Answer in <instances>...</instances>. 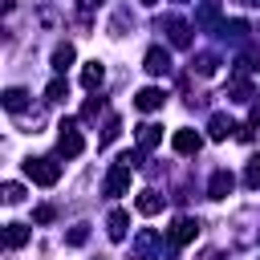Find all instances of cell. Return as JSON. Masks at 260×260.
Instances as JSON below:
<instances>
[{"mask_svg":"<svg viewBox=\"0 0 260 260\" xmlns=\"http://www.w3.org/2000/svg\"><path fill=\"white\" fill-rule=\"evenodd\" d=\"M134 207H138V211H142V215H158V211H162V199H158V195H154V191H142V195H138V203H134Z\"/></svg>","mask_w":260,"mask_h":260,"instance_id":"9","label":"cell"},{"mask_svg":"<svg viewBox=\"0 0 260 260\" xmlns=\"http://www.w3.org/2000/svg\"><path fill=\"white\" fill-rule=\"evenodd\" d=\"M53 219V207H37V223H49Z\"/></svg>","mask_w":260,"mask_h":260,"instance_id":"20","label":"cell"},{"mask_svg":"<svg viewBox=\"0 0 260 260\" xmlns=\"http://www.w3.org/2000/svg\"><path fill=\"white\" fill-rule=\"evenodd\" d=\"M244 4H260V0H244Z\"/></svg>","mask_w":260,"mask_h":260,"instance_id":"22","label":"cell"},{"mask_svg":"<svg viewBox=\"0 0 260 260\" xmlns=\"http://www.w3.org/2000/svg\"><path fill=\"white\" fill-rule=\"evenodd\" d=\"M4 244H8V248H20V244H28V228H24V223H8V232H4Z\"/></svg>","mask_w":260,"mask_h":260,"instance_id":"11","label":"cell"},{"mask_svg":"<svg viewBox=\"0 0 260 260\" xmlns=\"http://www.w3.org/2000/svg\"><path fill=\"white\" fill-rule=\"evenodd\" d=\"M20 199H24V187L20 183H8L4 187V203H20Z\"/></svg>","mask_w":260,"mask_h":260,"instance_id":"17","label":"cell"},{"mask_svg":"<svg viewBox=\"0 0 260 260\" xmlns=\"http://www.w3.org/2000/svg\"><path fill=\"white\" fill-rule=\"evenodd\" d=\"M45 93H49L53 102H61V98H65V81H61V77H57V81H49V89H45Z\"/></svg>","mask_w":260,"mask_h":260,"instance_id":"18","label":"cell"},{"mask_svg":"<svg viewBox=\"0 0 260 260\" xmlns=\"http://www.w3.org/2000/svg\"><path fill=\"white\" fill-rule=\"evenodd\" d=\"M167 65H171L167 49H150V53H146V69H150V73H167Z\"/></svg>","mask_w":260,"mask_h":260,"instance_id":"10","label":"cell"},{"mask_svg":"<svg viewBox=\"0 0 260 260\" xmlns=\"http://www.w3.org/2000/svg\"><path fill=\"white\" fill-rule=\"evenodd\" d=\"M85 150V138L77 134V122H61V154L65 158H77Z\"/></svg>","mask_w":260,"mask_h":260,"instance_id":"2","label":"cell"},{"mask_svg":"<svg viewBox=\"0 0 260 260\" xmlns=\"http://www.w3.org/2000/svg\"><path fill=\"white\" fill-rule=\"evenodd\" d=\"M126 223H130L126 211H110V240H122L126 236Z\"/></svg>","mask_w":260,"mask_h":260,"instance_id":"12","label":"cell"},{"mask_svg":"<svg viewBox=\"0 0 260 260\" xmlns=\"http://www.w3.org/2000/svg\"><path fill=\"white\" fill-rule=\"evenodd\" d=\"M4 106L8 110H20L24 106V89H4Z\"/></svg>","mask_w":260,"mask_h":260,"instance_id":"16","label":"cell"},{"mask_svg":"<svg viewBox=\"0 0 260 260\" xmlns=\"http://www.w3.org/2000/svg\"><path fill=\"white\" fill-rule=\"evenodd\" d=\"M69 61H73V45H57L53 49V69H65Z\"/></svg>","mask_w":260,"mask_h":260,"instance_id":"14","label":"cell"},{"mask_svg":"<svg viewBox=\"0 0 260 260\" xmlns=\"http://www.w3.org/2000/svg\"><path fill=\"white\" fill-rule=\"evenodd\" d=\"M199 146H203V138H199L195 130H179V134H175V150H179V154H195Z\"/></svg>","mask_w":260,"mask_h":260,"instance_id":"7","label":"cell"},{"mask_svg":"<svg viewBox=\"0 0 260 260\" xmlns=\"http://www.w3.org/2000/svg\"><path fill=\"white\" fill-rule=\"evenodd\" d=\"M232 187H236V179H232L228 171H215V175H211V199H228Z\"/></svg>","mask_w":260,"mask_h":260,"instance_id":"8","label":"cell"},{"mask_svg":"<svg viewBox=\"0 0 260 260\" xmlns=\"http://www.w3.org/2000/svg\"><path fill=\"white\" fill-rule=\"evenodd\" d=\"M248 187H260V158H252L248 167Z\"/></svg>","mask_w":260,"mask_h":260,"instance_id":"19","label":"cell"},{"mask_svg":"<svg viewBox=\"0 0 260 260\" xmlns=\"http://www.w3.org/2000/svg\"><path fill=\"white\" fill-rule=\"evenodd\" d=\"M138 142H142V146H154V142H158V126H150V122L138 126Z\"/></svg>","mask_w":260,"mask_h":260,"instance_id":"15","label":"cell"},{"mask_svg":"<svg viewBox=\"0 0 260 260\" xmlns=\"http://www.w3.org/2000/svg\"><path fill=\"white\" fill-rule=\"evenodd\" d=\"M24 175H28L32 183H41V187H53V183L61 179V167H57L53 158H28V162H24Z\"/></svg>","mask_w":260,"mask_h":260,"instance_id":"1","label":"cell"},{"mask_svg":"<svg viewBox=\"0 0 260 260\" xmlns=\"http://www.w3.org/2000/svg\"><path fill=\"white\" fill-rule=\"evenodd\" d=\"M69 244H85V228H73L69 232Z\"/></svg>","mask_w":260,"mask_h":260,"instance_id":"21","label":"cell"},{"mask_svg":"<svg viewBox=\"0 0 260 260\" xmlns=\"http://www.w3.org/2000/svg\"><path fill=\"white\" fill-rule=\"evenodd\" d=\"M106 81V69H102V61H85V69H81V85L85 89H98Z\"/></svg>","mask_w":260,"mask_h":260,"instance_id":"6","label":"cell"},{"mask_svg":"<svg viewBox=\"0 0 260 260\" xmlns=\"http://www.w3.org/2000/svg\"><path fill=\"white\" fill-rule=\"evenodd\" d=\"M134 102H138V110H146V114H150V110H158V106L167 102V93H162V89H154V85H146V89H138V98H134Z\"/></svg>","mask_w":260,"mask_h":260,"instance_id":"5","label":"cell"},{"mask_svg":"<svg viewBox=\"0 0 260 260\" xmlns=\"http://www.w3.org/2000/svg\"><path fill=\"white\" fill-rule=\"evenodd\" d=\"M126 187H130V162H118V167L110 171V179H106V191H110V195H122Z\"/></svg>","mask_w":260,"mask_h":260,"instance_id":"3","label":"cell"},{"mask_svg":"<svg viewBox=\"0 0 260 260\" xmlns=\"http://www.w3.org/2000/svg\"><path fill=\"white\" fill-rule=\"evenodd\" d=\"M199 236V223L195 219H175V228H171V244H191Z\"/></svg>","mask_w":260,"mask_h":260,"instance_id":"4","label":"cell"},{"mask_svg":"<svg viewBox=\"0 0 260 260\" xmlns=\"http://www.w3.org/2000/svg\"><path fill=\"white\" fill-rule=\"evenodd\" d=\"M228 134H232V122H228L223 114H215V118H211V138H215V142H223Z\"/></svg>","mask_w":260,"mask_h":260,"instance_id":"13","label":"cell"}]
</instances>
